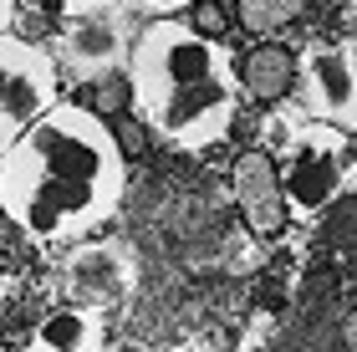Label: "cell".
Listing matches in <instances>:
<instances>
[{
	"instance_id": "cell-1",
	"label": "cell",
	"mask_w": 357,
	"mask_h": 352,
	"mask_svg": "<svg viewBox=\"0 0 357 352\" xmlns=\"http://www.w3.org/2000/svg\"><path fill=\"white\" fill-rule=\"evenodd\" d=\"M128 194V153L112 123L61 98L0 158V215L31 245L67 250L102 235Z\"/></svg>"
},
{
	"instance_id": "cell-2",
	"label": "cell",
	"mask_w": 357,
	"mask_h": 352,
	"mask_svg": "<svg viewBox=\"0 0 357 352\" xmlns=\"http://www.w3.org/2000/svg\"><path fill=\"white\" fill-rule=\"evenodd\" d=\"M123 77L143 128L178 153H209L225 143L245 102L235 46L184 15L143 21Z\"/></svg>"
},
{
	"instance_id": "cell-3",
	"label": "cell",
	"mask_w": 357,
	"mask_h": 352,
	"mask_svg": "<svg viewBox=\"0 0 357 352\" xmlns=\"http://www.w3.org/2000/svg\"><path fill=\"white\" fill-rule=\"evenodd\" d=\"M352 174V133L312 118H296L281 138L275 153V179H281V199L291 220H317L327 204L342 194Z\"/></svg>"
},
{
	"instance_id": "cell-4",
	"label": "cell",
	"mask_w": 357,
	"mask_h": 352,
	"mask_svg": "<svg viewBox=\"0 0 357 352\" xmlns=\"http://www.w3.org/2000/svg\"><path fill=\"white\" fill-rule=\"evenodd\" d=\"M61 102V72L56 56L41 41L21 36H0V158L31 133V123L46 118Z\"/></svg>"
},
{
	"instance_id": "cell-5",
	"label": "cell",
	"mask_w": 357,
	"mask_h": 352,
	"mask_svg": "<svg viewBox=\"0 0 357 352\" xmlns=\"http://www.w3.org/2000/svg\"><path fill=\"white\" fill-rule=\"evenodd\" d=\"M138 10L133 0H118V6L97 10V15H82L72 26H56V36L46 52L56 56V72L61 82H107V77L128 72V56L138 46Z\"/></svg>"
},
{
	"instance_id": "cell-6",
	"label": "cell",
	"mask_w": 357,
	"mask_h": 352,
	"mask_svg": "<svg viewBox=\"0 0 357 352\" xmlns=\"http://www.w3.org/2000/svg\"><path fill=\"white\" fill-rule=\"evenodd\" d=\"M296 92L312 123L357 133V46L337 36H312L296 56Z\"/></svg>"
},
{
	"instance_id": "cell-7",
	"label": "cell",
	"mask_w": 357,
	"mask_h": 352,
	"mask_svg": "<svg viewBox=\"0 0 357 352\" xmlns=\"http://www.w3.org/2000/svg\"><path fill=\"white\" fill-rule=\"evenodd\" d=\"M61 286H67V307L87 312H112L138 291V250L118 235H92L61 250Z\"/></svg>"
},
{
	"instance_id": "cell-8",
	"label": "cell",
	"mask_w": 357,
	"mask_h": 352,
	"mask_svg": "<svg viewBox=\"0 0 357 352\" xmlns=\"http://www.w3.org/2000/svg\"><path fill=\"white\" fill-rule=\"evenodd\" d=\"M235 199L245 210V225L255 235H275L286 225V199H281V179H275V158L271 153H245L235 164Z\"/></svg>"
},
{
	"instance_id": "cell-9",
	"label": "cell",
	"mask_w": 357,
	"mask_h": 352,
	"mask_svg": "<svg viewBox=\"0 0 357 352\" xmlns=\"http://www.w3.org/2000/svg\"><path fill=\"white\" fill-rule=\"evenodd\" d=\"M118 342L107 337V316L87 307H56L46 312L36 332L26 337V352H112Z\"/></svg>"
},
{
	"instance_id": "cell-10",
	"label": "cell",
	"mask_w": 357,
	"mask_h": 352,
	"mask_svg": "<svg viewBox=\"0 0 357 352\" xmlns=\"http://www.w3.org/2000/svg\"><path fill=\"white\" fill-rule=\"evenodd\" d=\"M240 82H245V98L275 102V98L291 92V82H296V61H291L281 46H261L250 61H240Z\"/></svg>"
},
{
	"instance_id": "cell-11",
	"label": "cell",
	"mask_w": 357,
	"mask_h": 352,
	"mask_svg": "<svg viewBox=\"0 0 357 352\" xmlns=\"http://www.w3.org/2000/svg\"><path fill=\"white\" fill-rule=\"evenodd\" d=\"M306 0H235V21L250 31V36H281L301 21Z\"/></svg>"
},
{
	"instance_id": "cell-12",
	"label": "cell",
	"mask_w": 357,
	"mask_h": 352,
	"mask_svg": "<svg viewBox=\"0 0 357 352\" xmlns=\"http://www.w3.org/2000/svg\"><path fill=\"white\" fill-rule=\"evenodd\" d=\"M107 6H118V0H21V15H36L46 26H72L82 15L107 10Z\"/></svg>"
},
{
	"instance_id": "cell-13",
	"label": "cell",
	"mask_w": 357,
	"mask_h": 352,
	"mask_svg": "<svg viewBox=\"0 0 357 352\" xmlns=\"http://www.w3.org/2000/svg\"><path fill=\"white\" fill-rule=\"evenodd\" d=\"M199 0H133V10L143 15V21H164V15H184L194 10Z\"/></svg>"
},
{
	"instance_id": "cell-14",
	"label": "cell",
	"mask_w": 357,
	"mask_h": 352,
	"mask_svg": "<svg viewBox=\"0 0 357 352\" xmlns=\"http://www.w3.org/2000/svg\"><path fill=\"white\" fill-rule=\"evenodd\" d=\"M15 21H21V0H0V36H10Z\"/></svg>"
},
{
	"instance_id": "cell-15",
	"label": "cell",
	"mask_w": 357,
	"mask_h": 352,
	"mask_svg": "<svg viewBox=\"0 0 357 352\" xmlns=\"http://www.w3.org/2000/svg\"><path fill=\"white\" fill-rule=\"evenodd\" d=\"M112 352H153V347H138V342H123V347H112Z\"/></svg>"
},
{
	"instance_id": "cell-16",
	"label": "cell",
	"mask_w": 357,
	"mask_h": 352,
	"mask_svg": "<svg viewBox=\"0 0 357 352\" xmlns=\"http://www.w3.org/2000/svg\"><path fill=\"white\" fill-rule=\"evenodd\" d=\"M352 46H357V36H352Z\"/></svg>"
},
{
	"instance_id": "cell-17",
	"label": "cell",
	"mask_w": 357,
	"mask_h": 352,
	"mask_svg": "<svg viewBox=\"0 0 357 352\" xmlns=\"http://www.w3.org/2000/svg\"><path fill=\"white\" fill-rule=\"evenodd\" d=\"M352 352H357V347H352Z\"/></svg>"
}]
</instances>
